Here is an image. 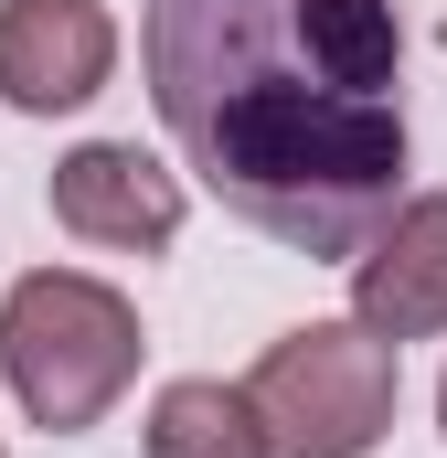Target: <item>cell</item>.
<instances>
[{
  "label": "cell",
  "instance_id": "cell-9",
  "mask_svg": "<svg viewBox=\"0 0 447 458\" xmlns=\"http://www.w3.org/2000/svg\"><path fill=\"white\" fill-rule=\"evenodd\" d=\"M0 458H11V448H0Z\"/></svg>",
  "mask_w": 447,
  "mask_h": 458
},
{
  "label": "cell",
  "instance_id": "cell-8",
  "mask_svg": "<svg viewBox=\"0 0 447 458\" xmlns=\"http://www.w3.org/2000/svg\"><path fill=\"white\" fill-rule=\"evenodd\" d=\"M437 427H447V384H437Z\"/></svg>",
  "mask_w": 447,
  "mask_h": 458
},
{
  "label": "cell",
  "instance_id": "cell-6",
  "mask_svg": "<svg viewBox=\"0 0 447 458\" xmlns=\"http://www.w3.org/2000/svg\"><path fill=\"white\" fill-rule=\"evenodd\" d=\"M351 320L373 342H437L447 331V192H405L351 256Z\"/></svg>",
  "mask_w": 447,
  "mask_h": 458
},
{
  "label": "cell",
  "instance_id": "cell-3",
  "mask_svg": "<svg viewBox=\"0 0 447 458\" xmlns=\"http://www.w3.org/2000/svg\"><path fill=\"white\" fill-rule=\"evenodd\" d=\"M245 405L277 458H373L405 405V352L373 342L362 320H299L256 352Z\"/></svg>",
  "mask_w": 447,
  "mask_h": 458
},
{
  "label": "cell",
  "instance_id": "cell-7",
  "mask_svg": "<svg viewBox=\"0 0 447 458\" xmlns=\"http://www.w3.org/2000/svg\"><path fill=\"white\" fill-rule=\"evenodd\" d=\"M139 448H149V458H277V448H266V427H256V405H245V384H224V373H181V384H160Z\"/></svg>",
  "mask_w": 447,
  "mask_h": 458
},
{
  "label": "cell",
  "instance_id": "cell-2",
  "mask_svg": "<svg viewBox=\"0 0 447 458\" xmlns=\"http://www.w3.org/2000/svg\"><path fill=\"white\" fill-rule=\"evenodd\" d=\"M139 352H149V331H139L128 288L86 277V267H32L0 299V384L43 437L107 427L117 394L139 384Z\"/></svg>",
  "mask_w": 447,
  "mask_h": 458
},
{
  "label": "cell",
  "instance_id": "cell-5",
  "mask_svg": "<svg viewBox=\"0 0 447 458\" xmlns=\"http://www.w3.org/2000/svg\"><path fill=\"white\" fill-rule=\"evenodd\" d=\"M117 75V21L107 0H0V107L21 117H75Z\"/></svg>",
  "mask_w": 447,
  "mask_h": 458
},
{
  "label": "cell",
  "instance_id": "cell-1",
  "mask_svg": "<svg viewBox=\"0 0 447 458\" xmlns=\"http://www.w3.org/2000/svg\"><path fill=\"white\" fill-rule=\"evenodd\" d=\"M139 75L181 171L309 267H351L405 203L416 128L394 0H149Z\"/></svg>",
  "mask_w": 447,
  "mask_h": 458
},
{
  "label": "cell",
  "instance_id": "cell-4",
  "mask_svg": "<svg viewBox=\"0 0 447 458\" xmlns=\"http://www.w3.org/2000/svg\"><path fill=\"white\" fill-rule=\"evenodd\" d=\"M181 214H192L181 171L149 160L139 139H86V149L54 160V225L75 234V245H107V256H171V245H181Z\"/></svg>",
  "mask_w": 447,
  "mask_h": 458
}]
</instances>
